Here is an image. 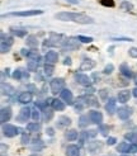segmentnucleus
<instances>
[{
	"label": "nucleus",
	"instance_id": "obj_1",
	"mask_svg": "<svg viewBox=\"0 0 137 156\" xmlns=\"http://www.w3.org/2000/svg\"><path fill=\"white\" fill-rule=\"evenodd\" d=\"M59 21L64 22H76L79 24H93V18L85 15L83 13H73V12H61L56 14Z\"/></svg>",
	"mask_w": 137,
	"mask_h": 156
},
{
	"label": "nucleus",
	"instance_id": "obj_2",
	"mask_svg": "<svg viewBox=\"0 0 137 156\" xmlns=\"http://www.w3.org/2000/svg\"><path fill=\"white\" fill-rule=\"evenodd\" d=\"M50 86H51V92L53 94L61 93L64 90V86H65V80L61 79V78H56L50 83Z\"/></svg>",
	"mask_w": 137,
	"mask_h": 156
},
{
	"label": "nucleus",
	"instance_id": "obj_3",
	"mask_svg": "<svg viewBox=\"0 0 137 156\" xmlns=\"http://www.w3.org/2000/svg\"><path fill=\"white\" fill-rule=\"evenodd\" d=\"M43 12L42 10H23V12H13L9 13L7 15H3V18L5 17H33V15H40Z\"/></svg>",
	"mask_w": 137,
	"mask_h": 156
},
{
	"label": "nucleus",
	"instance_id": "obj_4",
	"mask_svg": "<svg viewBox=\"0 0 137 156\" xmlns=\"http://www.w3.org/2000/svg\"><path fill=\"white\" fill-rule=\"evenodd\" d=\"M3 133L7 137H14L19 133V128L12 125H4L3 126Z\"/></svg>",
	"mask_w": 137,
	"mask_h": 156
},
{
	"label": "nucleus",
	"instance_id": "obj_5",
	"mask_svg": "<svg viewBox=\"0 0 137 156\" xmlns=\"http://www.w3.org/2000/svg\"><path fill=\"white\" fill-rule=\"evenodd\" d=\"M76 40H75V38H67L66 41H64L62 50L64 51H74V50L79 48V42Z\"/></svg>",
	"mask_w": 137,
	"mask_h": 156
},
{
	"label": "nucleus",
	"instance_id": "obj_6",
	"mask_svg": "<svg viewBox=\"0 0 137 156\" xmlns=\"http://www.w3.org/2000/svg\"><path fill=\"white\" fill-rule=\"evenodd\" d=\"M12 117V109L10 107H4L1 108V112H0V121H1L3 125H5L7 122Z\"/></svg>",
	"mask_w": 137,
	"mask_h": 156
},
{
	"label": "nucleus",
	"instance_id": "obj_7",
	"mask_svg": "<svg viewBox=\"0 0 137 156\" xmlns=\"http://www.w3.org/2000/svg\"><path fill=\"white\" fill-rule=\"evenodd\" d=\"M75 79L80 85H84V86H90L92 84V79L84 74H75Z\"/></svg>",
	"mask_w": 137,
	"mask_h": 156
},
{
	"label": "nucleus",
	"instance_id": "obj_8",
	"mask_svg": "<svg viewBox=\"0 0 137 156\" xmlns=\"http://www.w3.org/2000/svg\"><path fill=\"white\" fill-rule=\"evenodd\" d=\"M81 99L85 102V104H86L88 107H99V102H98V99L94 97V95H92V94H86V95H84V97H81Z\"/></svg>",
	"mask_w": 137,
	"mask_h": 156
},
{
	"label": "nucleus",
	"instance_id": "obj_9",
	"mask_svg": "<svg viewBox=\"0 0 137 156\" xmlns=\"http://www.w3.org/2000/svg\"><path fill=\"white\" fill-rule=\"evenodd\" d=\"M89 117H90V119L93 123H95V125H102V122H103V114L100 112H98V111H90L89 112Z\"/></svg>",
	"mask_w": 137,
	"mask_h": 156
},
{
	"label": "nucleus",
	"instance_id": "obj_10",
	"mask_svg": "<svg viewBox=\"0 0 137 156\" xmlns=\"http://www.w3.org/2000/svg\"><path fill=\"white\" fill-rule=\"evenodd\" d=\"M45 60H46V64H56L59 61V53L55 51H48L45 56Z\"/></svg>",
	"mask_w": 137,
	"mask_h": 156
},
{
	"label": "nucleus",
	"instance_id": "obj_11",
	"mask_svg": "<svg viewBox=\"0 0 137 156\" xmlns=\"http://www.w3.org/2000/svg\"><path fill=\"white\" fill-rule=\"evenodd\" d=\"M117 114L121 119H127L131 114H132V109L130 107H122V108H118L117 111Z\"/></svg>",
	"mask_w": 137,
	"mask_h": 156
},
{
	"label": "nucleus",
	"instance_id": "obj_12",
	"mask_svg": "<svg viewBox=\"0 0 137 156\" xmlns=\"http://www.w3.org/2000/svg\"><path fill=\"white\" fill-rule=\"evenodd\" d=\"M94 66H95V61H93L90 59H84L81 62V66H80V70H81V71H89Z\"/></svg>",
	"mask_w": 137,
	"mask_h": 156
},
{
	"label": "nucleus",
	"instance_id": "obj_13",
	"mask_svg": "<svg viewBox=\"0 0 137 156\" xmlns=\"http://www.w3.org/2000/svg\"><path fill=\"white\" fill-rule=\"evenodd\" d=\"M31 109L28 107H24L22 108L21 112H19V116H18V121H22V122H27L28 118L31 117Z\"/></svg>",
	"mask_w": 137,
	"mask_h": 156
},
{
	"label": "nucleus",
	"instance_id": "obj_14",
	"mask_svg": "<svg viewBox=\"0 0 137 156\" xmlns=\"http://www.w3.org/2000/svg\"><path fill=\"white\" fill-rule=\"evenodd\" d=\"M61 98L67 103V104H73L74 103V97H73V93L69 90V89H64L61 92Z\"/></svg>",
	"mask_w": 137,
	"mask_h": 156
},
{
	"label": "nucleus",
	"instance_id": "obj_15",
	"mask_svg": "<svg viewBox=\"0 0 137 156\" xmlns=\"http://www.w3.org/2000/svg\"><path fill=\"white\" fill-rule=\"evenodd\" d=\"M118 102L119 103H127L130 100V98H131V92L130 90H122V92H119L118 93Z\"/></svg>",
	"mask_w": 137,
	"mask_h": 156
},
{
	"label": "nucleus",
	"instance_id": "obj_16",
	"mask_svg": "<svg viewBox=\"0 0 137 156\" xmlns=\"http://www.w3.org/2000/svg\"><path fill=\"white\" fill-rule=\"evenodd\" d=\"M66 156H80V149L76 145H70L66 149Z\"/></svg>",
	"mask_w": 137,
	"mask_h": 156
},
{
	"label": "nucleus",
	"instance_id": "obj_17",
	"mask_svg": "<svg viewBox=\"0 0 137 156\" xmlns=\"http://www.w3.org/2000/svg\"><path fill=\"white\" fill-rule=\"evenodd\" d=\"M18 100H19L21 103L23 104H28V103H31L32 102V94L29 92H24V93H22L19 98H18Z\"/></svg>",
	"mask_w": 137,
	"mask_h": 156
},
{
	"label": "nucleus",
	"instance_id": "obj_18",
	"mask_svg": "<svg viewBox=\"0 0 137 156\" xmlns=\"http://www.w3.org/2000/svg\"><path fill=\"white\" fill-rule=\"evenodd\" d=\"M70 125H71V119H70L69 117L62 116V117L59 118V122H57V127H59V128H64V127H67Z\"/></svg>",
	"mask_w": 137,
	"mask_h": 156
},
{
	"label": "nucleus",
	"instance_id": "obj_19",
	"mask_svg": "<svg viewBox=\"0 0 137 156\" xmlns=\"http://www.w3.org/2000/svg\"><path fill=\"white\" fill-rule=\"evenodd\" d=\"M105 111L109 113V114H113L114 112H117L116 109V99H109L105 104Z\"/></svg>",
	"mask_w": 137,
	"mask_h": 156
},
{
	"label": "nucleus",
	"instance_id": "obj_20",
	"mask_svg": "<svg viewBox=\"0 0 137 156\" xmlns=\"http://www.w3.org/2000/svg\"><path fill=\"white\" fill-rule=\"evenodd\" d=\"M117 151L118 152H130V151H132V146H130L127 142H121V144H118L117 146Z\"/></svg>",
	"mask_w": 137,
	"mask_h": 156
},
{
	"label": "nucleus",
	"instance_id": "obj_21",
	"mask_svg": "<svg viewBox=\"0 0 137 156\" xmlns=\"http://www.w3.org/2000/svg\"><path fill=\"white\" fill-rule=\"evenodd\" d=\"M1 93L4 94V95H12V94L14 93V88L10 84H5V83H1Z\"/></svg>",
	"mask_w": 137,
	"mask_h": 156
},
{
	"label": "nucleus",
	"instance_id": "obj_22",
	"mask_svg": "<svg viewBox=\"0 0 137 156\" xmlns=\"http://www.w3.org/2000/svg\"><path fill=\"white\" fill-rule=\"evenodd\" d=\"M51 105H52L55 111H64L65 109V104H64V102H61L60 99H52Z\"/></svg>",
	"mask_w": 137,
	"mask_h": 156
},
{
	"label": "nucleus",
	"instance_id": "obj_23",
	"mask_svg": "<svg viewBox=\"0 0 137 156\" xmlns=\"http://www.w3.org/2000/svg\"><path fill=\"white\" fill-rule=\"evenodd\" d=\"M65 137H66V140H69V141H74L79 137V133H78L76 130H70L65 133Z\"/></svg>",
	"mask_w": 137,
	"mask_h": 156
},
{
	"label": "nucleus",
	"instance_id": "obj_24",
	"mask_svg": "<svg viewBox=\"0 0 137 156\" xmlns=\"http://www.w3.org/2000/svg\"><path fill=\"white\" fill-rule=\"evenodd\" d=\"M27 46L33 47V48L38 46V40H37V37L36 36H28L27 37Z\"/></svg>",
	"mask_w": 137,
	"mask_h": 156
},
{
	"label": "nucleus",
	"instance_id": "obj_25",
	"mask_svg": "<svg viewBox=\"0 0 137 156\" xmlns=\"http://www.w3.org/2000/svg\"><path fill=\"white\" fill-rule=\"evenodd\" d=\"M90 122H92V119H90V117H89V114L88 116H81L79 118V126L80 127H86Z\"/></svg>",
	"mask_w": 137,
	"mask_h": 156
},
{
	"label": "nucleus",
	"instance_id": "obj_26",
	"mask_svg": "<svg viewBox=\"0 0 137 156\" xmlns=\"http://www.w3.org/2000/svg\"><path fill=\"white\" fill-rule=\"evenodd\" d=\"M27 69L29 70V71H37V69H38V61H37V60H31V61H28Z\"/></svg>",
	"mask_w": 137,
	"mask_h": 156
},
{
	"label": "nucleus",
	"instance_id": "obj_27",
	"mask_svg": "<svg viewBox=\"0 0 137 156\" xmlns=\"http://www.w3.org/2000/svg\"><path fill=\"white\" fill-rule=\"evenodd\" d=\"M40 128H41V125L37 123V122H33V123L27 125V130L29 132H37V131H40Z\"/></svg>",
	"mask_w": 137,
	"mask_h": 156
},
{
	"label": "nucleus",
	"instance_id": "obj_28",
	"mask_svg": "<svg viewBox=\"0 0 137 156\" xmlns=\"http://www.w3.org/2000/svg\"><path fill=\"white\" fill-rule=\"evenodd\" d=\"M121 73H122V75H125V76H127V78H132V73H131V70L127 67V65L126 64H123L121 66Z\"/></svg>",
	"mask_w": 137,
	"mask_h": 156
},
{
	"label": "nucleus",
	"instance_id": "obj_29",
	"mask_svg": "<svg viewBox=\"0 0 137 156\" xmlns=\"http://www.w3.org/2000/svg\"><path fill=\"white\" fill-rule=\"evenodd\" d=\"M53 71H55V67H53L52 64H46L45 65V74L47 76H51V75L53 74Z\"/></svg>",
	"mask_w": 137,
	"mask_h": 156
},
{
	"label": "nucleus",
	"instance_id": "obj_30",
	"mask_svg": "<svg viewBox=\"0 0 137 156\" xmlns=\"http://www.w3.org/2000/svg\"><path fill=\"white\" fill-rule=\"evenodd\" d=\"M108 94H109V90L108 89H102V90H99V97L103 102L104 100H108Z\"/></svg>",
	"mask_w": 137,
	"mask_h": 156
},
{
	"label": "nucleus",
	"instance_id": "obj_31",
	"mask_svg": "<svg viewBox=\"0 0 137 156\" xmlns=\"http://www.w3.org/2000/svg\"><path fill=\"white\" fill-rule=\"evenodd\" d=\"M28 57H31L32 60H37V61H40V53H38V51L37 50H32L29 51V56Z\"/></svg>",
	"mask_w": 137,
	"mask_h": 156
},
{
	"label": "nucleus",
	"instance_id": "obj_32",
	"mask_svg": "<svg viewBox=\"0 0 137 156\" xmlns=\"http://www.w3.org/2000/svg\"><path fill=\"white\" fill-rule=\"evenodd\" d=\"M78 40H79L80 42H83V43H90V42L93 41L92 37H85V36H79Z\"/></svg>",
	"mask_w": 137,
	"mask_h": 156
},
{
	"label": "nucleus",
	"instance_id": "obj_33",
	"mask_svg": "<svg viewBox=\"0 0 137 156\" xmlns=\"http://www.w3.org/2000/svg\"><path fill=\"white\" fill-rule=\"evenodd\" d=\"M52 117H53V112L51 111V109H46L45 111V119L46 121H51L52 119Z\"/></svg>",
	"mask_w": 137,
	"mask_h": 156
},
{
	"label": "nucleus",
	"instance_id": "obj_34",
	"mask_svg": "<svg viewBox=\"0 0 137 156\" xmlns=\"http://www.w3.org/2000/svg\"><path fill=\"white\" fill-rule=\"evenodd\" d=\"M13 34H15L17 37H24L27 34V31H22V29H13Z\"/></svg>",
	"mask_w": 137,
	"mask_h": 156
},
{
	"label": "nucleus",
	"instance_id": "obj_35",
	"mask_svg": "<svg viewBox=\"0 0 137 156\" xmlns=\"http://www.w3.org/2000/svg\"><path fill=\"white\" fill-rule=\"evenodd\" d=\"M100 4L104 7H109V8L114 7V1L113 0H100Z\"/></svg>",
	"mask_w": 137,
	"mask_h": 156
},
{
	"label": "nucleus",
	"instance_id": "obj_36",
	"mask_svg": "<svg viewBox=\"0 0 137 156\" xmlns=\"http://www.w3.org/2000/svg\"><path fill=\"white\" fill-rule=\"evenodd\" d=\"M113 70H114V66H113L112 64H108V65L105 66V67H104V74L109 75V74L113 73Z\"/></svg>",
	"mask_w": 137,
	"mask_h": 156
},
{
	"label": "nucleus",
	"instance_id": "obj_37",
	"mask_svg": "<svg viewBox=\"0 0 137 156\" xmlns=\"http://www.w3.org/2000/svg\"><path fill=\"white\" fill-rule=\"evenodd\" d=\"M32 118L34 119L36 122H38V119H40V112L37 111V109H33L32 111Z\"/></svg>",
	"mask_w": 137,
	"mask_h": 156
},
{
	"label": "nucleus",
	"instance_id": "obj_38",
	"mask_svg": "<svg viewBox=\"0 0 137 156\" xmlns=\"http://www.w3.org/2000/svg\"><path fill=\"white\" fill-rule=\"evenodd\" d=\"M128 53H130L131 57L137 59V47H133V48H131V50L128 51Z\"/></svg>",
	"mask_w": 137,
	"mask_h": 156
},
{
	"label": "nucleus",
	"instance_id": "obj_39",
	"mask_svg": "<svg viewBox=\"0 0 137 156\" xmlns=\"http://www.w3.org/2000/svg\"><path fill=\"white\" fill-rule=\"evenodd\" d=\"M108 131H109V127L108 126H102L100 127V132L103 136H108Z\"/></svg>",
	"mask_w": 137,
	"mask_h": 156
},
{
	"label": "nucleus",
	"instance_id": "obj_40",
	"mask_svg": "<svg viewBox=\"0 0 137 156\" xmlns=\"http://www.w3.org/2000/svg\"><path fill=\"white\" fill-rule=\"evenodd\" d=\"M121 7H122V9H127V10H131V9H132V4H131V3H127V1H123Z\"/></svg>",
	"mask_w": 137,
	"mask_h": 156
},
{
	"label": "nucleus",
	"instance_id": "obj_41",
	"mask_svg": "<svg viewBox=\"0 0 137 156\" xmlns=\"http://www.w3.org/2000/svg\"><path fill=\"white\" fill-rule=\"evenodd\" d=\"M28 142H29V136L24 133V135L22 136V144H23V145H27Z\"/></svg>",
	"mask_w": 137,
	"mask_h": 156
},
{
	"label": "nucleus",
	"instance_id": "obj_42",
	"mask_svg": "<svg viewBox=\"0 0 137 156\" xmlns=\"http://www.w3.org/2000/svg\"><path fill=\"white\" fill-rule=\"evenodd\" d=\"M13 78L14 79H21L22 78V71H21V70H15L14 74H13Z\"/></svg>",
	"mask_w": 137,
	"mask_h": 156
},
{
	"label": "nucleus",
	"instance_id": "obj_43",
	"mask_svg": "<svg viewBox=\"0 0 137 156\" xmlns=\"http://www.w3.org/2000/svg\"><path fill=\"white\" fill-rule=\"evenodd\" d=\"M116 142H117V140L114 138V137H109V138H108V141H107L108 145H114Z\"/></svg>",
	"mask_w": 137,
	"mask_h": 156
},
{
	"label": "nucleus",
	"instance_id": "obj_44",
	"mask_svg": "<svg viewBox=\"0 0 137 156\" xmlns=\"http://www.w3.org/2000/svg\"><path fill=\"white\" fill-rule=\"evenodd\" d=\"M64 65H66V66H70V65H71V59H70V57H66V59L64 60Z\"/></svg>",
	"mask_w": 137,
	"mask_h": 156
},
{
	"label": "nucleus",
	"instance_id": "obj_45",
	"mask_svg": "<svg viewBox=\"0 0 137 156\" xmlns=\"http://www.w3.org/2000/svg\"><path fill=\"white\" fill-rule=\"evenodd\" d=\"M22 55H23V56H29V51L26 50V48H23V50H22Z\"/></svg>",
	"mask_w": 137,
	"mask_h": 156
},
{
	"label": "nucleus",
	"instance_id": "obj_46",
	"mask_svg": "<svg viewBox=\"0 0 137 156\" xmlns=\"http://www.w3.org/2000/svg\"><path fill=\"white\" fill-rule=\"evenodd\" d=\"M93 92H95V90H94V88H92V86H86V93H89V94H92Z\"/></svg>",
	"mask_w": 137,
	"mask_h": 156
},
{
	"label": "nucleus",
	"instance_id": "obj_47",
	"mask_svg": "<svg viewBox=\"0 0 137 156\" xmlns=\"http://www.w3.org/2000/svg\"><path fill=\"white\" fill-rule=\"evenodd\" d=\"M46 132H47V133H48L50 136H53V130H52V128H47Z\"/></svg>",
	"mask_w": 137,
	"mask_h": 156
},
{
	"label": "nucleus",
	"instance_id": "obj_48",
	"mask_svg": "<svg viewBox=\"0 0 137 156\" xmlns=\"http://www.w3.org/2000/svg\"><path fill=\"white\" fill-rule=\"evenodd\" d=\"M132 94H133V97H136V98H137V88H135L133 90H132Z\"/></svg>",
	"mask_w": 137,
	"mask_h": 156
},
{
	"label": "nucleus",
	"instance_id": "obj_49",
	"mask_svg": "<svg viewBox=\"0 0 137 156\" xmlns=\"http://www.w3.org/2000/svg\"><path fill=\"white\" fill-rule=\"evenodd\" d=\"M122 156H128V155H122Z\"/></svg>",
	"mask_w": 137,
	"mask_h": 156
},
{
	"label": "nucleus",
	"instance_id": "obj_50",
	"mask_svg": "<svg viewBox=\"0 0 137 156\" xmlns=\"http://www.w3.org/2000/svg\"><path fill=\"white\" fill-rule=\"evenodd\" d=\"M136 84H137V79H136Z\"/></svg>",
	"mask_w": 137,
	"mask_h": 156
}]
</instances>
